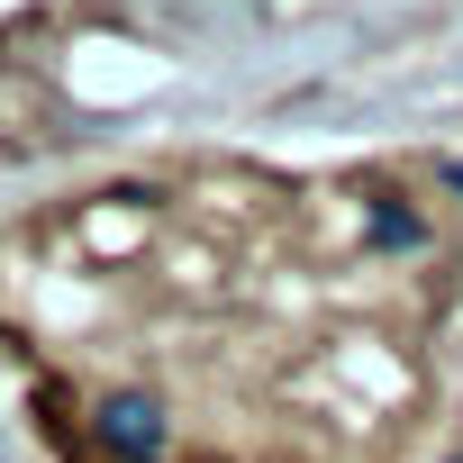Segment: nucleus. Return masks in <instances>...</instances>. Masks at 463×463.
<instances>
[{
	"instance_id": "f257e3e1",
	"label": "nucleus",
	"mask_w": 463,
	"mask_h": 463,
	"mask_svg": "<svg viewBox=\"0 0 463 463\" xmlns=\"http://www.w3.org/2000/svg\"><path fill=\"white\" fill-rule=\"evenodd\" d=\"M100 445L128 454V463H164V409L137 400V391H118V400L100 409Z\"/></svg>"
}]
</instances>
